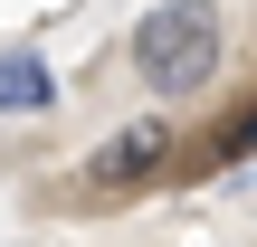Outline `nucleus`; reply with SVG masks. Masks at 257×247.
Returning <instances> with one entry per match:
<instances>
[{"label":"nucleus","instance_id":"obj_4","mask_svg":"<svg viewBox=\"0 0 257 247\" xmlns=\"http://www.w3.org/2000/svg\"><path fill=\"white\" fill-rule=\"evenodd\" d=\"M210 152H219V162H248V152H257V105L219 124V143H210Z\"/></svg>","mask_w":257,"mask_h":247},{"label":"nucleus","instance_id":"obj_1","mask_svg":"<svg viewBox=\"0 0 257 247\" xmlns=\"http://www.w3.org/2000/svg\"><path fill=\"white\" fill-rule=\"evenodd\" d=\"M219 48H229L219 0H162V10H143V29H134V67H143L153 95H200V86L219 76Z\"/></svg>","mask_w":257,"mask_h":247},{"label":"nucleus","instance_id":"obj_3","mask_svg":"<svg viewBox=\"0 0 257 247\" xmlns=\"http://www.w3.org/2000/svg\"><path fill=\"white\" fill-rule=\"evenodd\" d=\"M57 105V76L38 48H0V114H48Z\"/></svg>","mask_w":257,"mask_h":247},{"label":"nucleus","instance_id":"obj_2","mask_svg":"<svg viewBox=\"0 0 257 247\" xmlns=\"http://www.w3.org/2000/svg\"><path fill=\"white\" fill-rule=\"evenodd\" d=\"M172 152H181V133L162 124V114H143V124H124V133H105V152H86V200H134V190H153L162 171H172Z\"/></svg>","mask_w":257,"mask_h":247}]
</instances>
